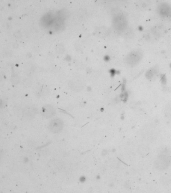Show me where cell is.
<instances>
[{
  "label": "cell",
  "instance_id": "cell-1",
  "mask_svg": "<svg viewBox=\"0 0 171 193\" xmlns=\"http://www.w3.org/2000/svg\"><path fill=\"white\" fill-rule=\"evenodd\" d=\"M142 56V52L139 50H134L126 58V62L129 65L135 66L141 61Z\"/></svg>",
  "mask_w": 171,
  "mask_h": 193
},
{
  "label": "cell",
  "instance_id": "cell-2",
  "mask_svg": "<svg viewBox=\"0 0 171 193\" xmlns=\"http://www.w3.org/2000/svg\"><path fill=\"white\" fill-rule=\"evenodd\" d=\"M63 126V121L60 119L56 118L50 121L48 125V128L52 133H57L62 130Z\"/></svg>",
  "mask_w": 171,
  "mask_h": 193
},
{
  "label": "cell",
  "instance_id": "cell-3",
  "mask_svg": "<svg viewBox=\"0 0 171 193\" xmlns=\"http://www.w3.org/2000/svg\"><path fill=\"white\" fill-rule=\"evenodd\" d=\"M158 12L162 17H170L171 16V6L168 4H162L158 8Z\"/></svg>",
  "mask_w": 171,
  "mask_h": 193
},
{
  "label": "cell",
  "instance_id": "cell-4",
  "mask_svg": "<svg viewBox=\"0 0 171 193\" xmlns=\"http://www.w3.org/2000/svg\"><path fill=\"white\" fill-rule=\"evenodd\" d=\"M55 114V110L50 105H47L43 107L42 110V115L45 118H50L53 117Z\"/></svg>",
  "mask_w": 171,
  "mask_h": 193
},
{
  "label": "cell",
  "instance_id": "cell-5",
  "mask_svg": "<svg viewBox=\"0 0 171 193\" xmlns=\"http://www.w3.org/2000/svg\"><path fill=\"white\" fill-rule=\"evenodd\" d=\"M36 114H37V109L33 108H26L23 112L25 117L27 119L32 118Z\"/></svg>",
  "mask_w": 171,
  "mask_h": 193
},
{
  "label": "cell",
  "instance_id": "cell-6",
  "mask_svg": "<svg viewBox=\"0 0 171 193\" xmlns=\"http://www.w3.org/2000/svg\"><path fill=\"white\" fill-rule=\"evenodd\" d=\"M156 73H156V69H151L147 72L146 76H147V78L148 79H151V78H153L154 75H155Z\"/></svg>",
  "mask_w": 171,
  "mask_h": 193
},
{
  "label": "cell",
  "instance_id": "cell-7",
  "mask_svg": "<svg viewBox=\"0 0 171 193\" xmlns=\"http://www.w3.org/2000/svg\"><path fill=\"white\" fill-rule=\"evenodd\" d=\"M161 79H162V82L166 83V76L164 75H162Z\"/></svg>",
  "mask_w": 171,
  "mask_h": 193
},
{
  "label": "cell",
  "instance_id": "cell-8",
  "mask_svg": "<svg viewBox=\"0 0 171 193\" xmlns=\"http://www.w3.org/2000/svg\"><path fill=\"white\" fill-rule=\"evenodd\" d=\"M139 30L140 31L143 30V28H142V26H140L139 27Z\"/></svg>",
  "mask_w": 171,
  "mask_h": 193
},
{
  "label": "cell",
  "instance_id": "cell-9",
  "mask_svg": "<svg viewBox=\"0 0 171 193\" xmlns=\"http://www.w3.org/2000/svg\"><path fill=\"white\" fill-rule=\"evenodd\" d=\"M170 67H171V66H170Z\"/></svg>",
  "mask_w": 171,
  "mask_h": 193
}]
</instances>
